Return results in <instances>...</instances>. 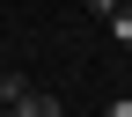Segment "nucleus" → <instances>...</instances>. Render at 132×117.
I'll return each mask as SVG.
<instances>
[{
    "instance_id": "obj_1",
    "label": "nucleus",
    "mask_w": 132,
    "mask_h": 117,
    "mask_svg": "<svg viewBox=\"0 0 132 117\" xmlns=\"http://www.w3.org/2000/svg\"><path fill=\"white\" fill-rule=\"evenodd\" d=\"M7 117H66V103H59L52 88H22V103H15Z\"/></svg>"
},
{
    "instance_id": "obj_2",
    "label": "nucleus",
    "mask_w": 132,
    "mask_h": 117,
    "mask_svg": "<svg viewBox=\"0 0 132 117\" xmlns=\"http://www.w3.org/2000/svg\"><path fill=\"white\" fill-rule=\"evenodd\" d=\"M22 88H29L22 73H0V110H15V103H22Z\"/></svg>"
},
{
    "instance_id": "obj_3",
    "label": "nucleus",
    "mask_w": 132,
    "mask_h": 117,
    "mask_svg": "<svg viewBox=\"0 0 132 117\" xmlns=\"http://www.w3.org/2000/svg\"><path fill=\"white\" fill-rule=\"evenodd\" d=\"M110 37H118L125 51H132V7H118V15H110Z\"/></svg>"
},
{
    "instance_id": "obj_4",
    "label": "nucleus",
    "mask_w": 132,
    "mask_h": 117,
    "mask_svg": "<svg viewBox=\"0 0 132 117\" xmlns=\"http://www.w3.org/2000/svg\"><path fill=\"white\" fill-rule=\"evenodd\" d=\"M118 7H125V0H88V15H95V22H110Z\"/></svg>"
},
{
    "instance_id": "obj_5",
    "label": "nucleus",
    "mask_w": 132,
    "mask_h": 117,
    "mask_svg": "<svg viewBox=\"0 0 132 117\" xmlns=\"http://www.w3.org/2000/svg\"><path fill=\"white\" fill-rule=\"evenodd\" d=\"M103 117H132V95H118V103H110V110H103Z\"/></svg>"
},
{
    "instance_id": "obj_6",
    "label": "nucleus",
    "mask_w": 132,
    "mask_h": 117,
    "mask_svg": "<svg viewBox=\"0 0 132 117\" xmlns=\"http://www.w3.org/2000/svg\"><path fill=\"white\" fill-rule=\"evenodd\" d=\"M0 73H7V66H0Z\"/></svg>"
}]
</instances>
